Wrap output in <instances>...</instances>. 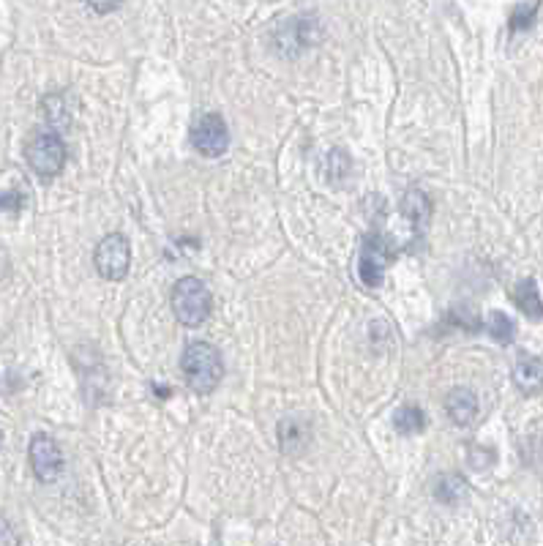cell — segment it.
<instances>
[{
  "mask_svg": "<svg viewBox=\"0 0 543 546\" xmlns=\"http://www.w3.org/2000/svg\"><path fill=\"white\" fill-rule=\"evenodd\" d=\"M181 369H183V377H186V386L199 397H208L210 391L219 388V382L225 377L222 353L216 350L213 345H208V342H191L183 350Z\"/></svg>",
  "mask_w": 543,
  "mask_h": 546,
  "instance_id": "obj_1",
  "label": "cell"
},
{
  "mask_svg": "<svg viewBox=\"0 0 543 546\" xmlns=\"http://www.w3.org/2000/svg\"><path fill=\"white\" fill-rule=\"evenodd\" d=\"M173 311L181 325L197 328L210 317V293L197 277H183L173 287Z\"/></svg>",
  "mask_w": 543,
  "mask_h": 546,
  "instance_id": "obj_2",
  "label": "cell"
},
{
  "mask_svg": "<svg viewBox=\"0 0 543 546\" xmlns=\"http://www.w3.org/2000/svg\"><path fill=\"white\" fill-rule=\"evenodd\" d=\"M25 156L38 178H55L66 164V142L58 134H36L28 142Z\"/></svg>",
  "mask_w": 543,
  "mask_h": 546,
  "instance_id": "obj_3",
  "label": "cell"
},
{
  "mask_svg": "<svg viewBox=\"0 0 543 546\" xmlns=\"http://www.w3.org/2000/svg\"><path fill=\"white\" fill-rule=\"evenodd\" d=\"M93 265L98 270V277L118 282L129 273L132 265V246L121 233H110L106 238L98 241L96 252H93Z\"/></svg>",
  "mask_w": 543,
  "mask_h": 546,
  "instance_id": "obj_4",
  "label": "cell"
},
{
  "mask_svg": "<svg viewBox=\"0 0 543 546\" xmlns=\"http://www.w3.org/2000/svg\"><path fill=\"white\" fill-rule=\"evenodd\" d=\"M396 252L391 249V243L379 235V233H371L363 238V246H361V257H358V277L366 287H379L386 277V268L394 262Z\"/></svg>",
  "mask_w": 543,
  "mask_h": 546,
  "instance_id": "obj_5",
  "label": "cell"
},
{
  "mask_svg": "<svg viewBox=\"0 0 543 546\" xmlns=\"http://www.w3.org/2000/svg\"><path fill=\"white\" fill-rule=\"evenodd\" d=\"M191 145L208 158L222 156L230 148V129L225 124V118L216 113L202 115L191 129Z\"/></svg>",
  "mask_w": 543,
  "mask_h": 546,
  "instance_id": "obj_6",
  "label": "cell"
},
{
  "mask_svg": "<svg viewBox=\"0 0 543 546\" xmlns=\"http://www.w3.org/2000/svg\"><path fill=\"white\" fill-rule=\"evenodd\" d=\"M28 454H30V465H33V473L38 481L52 483L64 473V454L49 434H36L30 440Z\"/></svg>",
  "mask_w": 543,
  "mask_h": 546,
  "instance_id": "obj_7",
  "label": "cell"
},
{
  "mask_svg": "<svg viewBox=\"0 0 543 546\" xmlns=\"http://www.w3.org/2000/svg\"><path fill=\"white\" fill-rule=\"evenodd\" d=\"M513 382L524 397H532L543 388V358L522 355L513 366Z\"/></svg>",
  "mask_w": 543,
  "mask_h": 546,
  "instance_id": "obj_8",
  "label": "cell"
},
{
  "mask_svg": "<svg viewBox=\"0 0 543 546\" xmlns=\"http://www.w3.org/2000/svg\"><path fill=\"white\" fill-rule=\"evenodd\" d=\"M402 216L412 225L415 235H423L428 218H431V200H428V194H423L420 189H410L402 197Z\"/></svg>",
  "mask_w": 543,
  "mask_h": 546,
  "instance_id": "obj_9",
  "label": "cell"
},
{
  "mask_svg": "<svg viewBox=\"0 0 543 546\" xmlns=\"http://www.w3.org/2000/svg\"><path fill=\"white\" fill-rule=\"evenodd\" d=\"M445 413L456 426H470L478 415V397L470 388H454L445 399Z\"/></svg>",
  "mask_w": 543,
  "mask_h": 546,
  "instance_id": "obj_10",
  "label": "cell"
},
{
  "mask_svg": "<svg viewBox=\"0 0 543 546\" xmlns=\"http://www.w3.org/2000/svg\"><path fill=\"white\" fill-rule=\"evenodd\" d=\"M467 478L459 475V473H445L437 478V483H434V498H437L440 503L445 506H456L459 500L467 498Z\"/></svg>",
  "mask_w": 543,
  "mask_h": 546,
  "instance_id": "obj_11",
  "label": "cell"
},
{
  "mask_svg": "<svg viewBox=\"0 0 543 546\" xmlns=\"http://www.w3.org/2000/svg\"><path fill=\"white\" fill-rule=\"evenodd\" d=\"M513 301H516V306H519L530 320H543V301H540V293H538L535 279L519 282L516 290H513Z\"/></svg>",
  "mask_w": 543,
  "mask_h": 546,
  "instance_id": "obj_12",
  "label": "cell"
},
{
  "mask_svg": "<svg viewBox=\"0 0 543 546\" xmlns=\"http://www.w3.org/2000/svg\"><path fill=\"white\" fill-rule=\"evenodd\" d=\"M314 22H309V20H295V22H290L287 28H284V38H282V44L284 47H293V49H306V47H311V41H314V28H311Z\"/></svg>",
  "mask_w": 543,
  "mask_h": 546,
  "instance_id": "obj_13",
  "label": "cell"
},
{
  "mask_svg": "<svg viewBox=\"0 0 543 546\" xmlns=\"http://www.w3.org/2000/svg\"><path fill=\"white\" fill-rule=\"evenodd\" d=\"M394 426H396L399 434H418V431H423L426 418H423L420 407H415V405H404V407L396 410V415H394Z\"/></svg>",
  "mask_w": 543,
  "mask_h": 546,
  "instance_id": "obj_14",
  "label": "cell"
},
{
  "mask_svg": "<svg viewBox=\"0 0 543 546\" xmlns=\"http://www.w3.org/2000/svg\"><path fill=\"white\" fill-rule=\"evenodd\" d=\"M486 328H488V334H492V339L500 342V345H511L516 339V322L508 314H503V311L488 314Z\"/></svg>",
  "mask_w": 543,
  "mask_h": 546,
  "instance_id": "obj_15",
  "label": "cell"
},
{
  "mask_svg": "<svg viewBox=\"0 0 543 546\" xmlns=\"http://www.w3.org/2000/svg\"><path fill=\"white\" fill-rule=\"evenodd\" d=\"M538 17V4H527V6H519L513 14H511V30H527Z\"/></svg>",
  "mask_w": 543,
  "mask_h": 546,
  "instance_id": "obj_16",
  "label": "cell"
},
{
  "mask_svg": "<svg viewBox=\"0 0 543 546\" xmlns=\"http://www.w3.org/2000/svg\"><path fill=\"white\" fill-rule=\"evenodd\" d=\"M85 4L93 9V12H98V14H110V12H115L123 0H85Z\"/></svg>",
  "mask_w": 543,
  "mask_h": 546,
  "instance_id": "obj_17",
  "label": "cell"
},
{
  "mask_svg": "<svg viewBox=\"0 0 543 546\" xmlns=\"http://www.w3.org/2000/svg\"><path fill=\"white\" fill-rule=\"evenodd\" d=\"M0 208H20V194H0Z\"/></svg>",
  "mask_w": 543,
  "mask_h": 546,
  "instance_id": "obj_18",
  "label": "cell"
},
{
  "mask_svg": "<svg viewBox=\"0 0 543 546\" xmlns=\"http://www.w3.org/2000/svg\"><path fill=\"white\" fill-rule=\"evenodd\" d=\"M0 446H4V431H0Z\"/></svg>",
  "mask_w": 543,
  "mask_h": 546,
  "instance_id": "obj_19",
  "label": "cell"
}]
</instances>
